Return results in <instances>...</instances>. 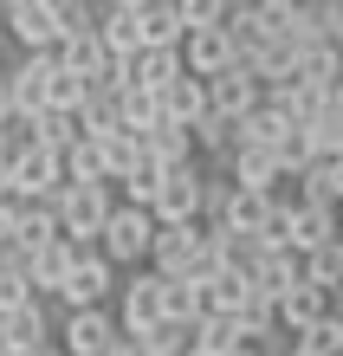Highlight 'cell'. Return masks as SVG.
<instances>
[{
    "mask_svg": "<svg viewBox=\"0 0 343 356\" xmlns=\"http://www.w3.org/2000/svg\"><path fill=\"white\" fill-rule=\"evenodd\" d=\"M117 330L123 337H149L156 324H168V279H156V272H123V285H117Z\"/></svg>",
    "mask_w": 343,
    "mask_h": 356,
    "instance_id": "1",
    "label": "cell"
},
{
    "mask_svg": "<svg viewBox=\"0 0 343 356\" xmlns=\"http://www.w3.org/2000/svg\"><path fill=\"white\" fill-rule=\"evenodd\" d=\"M117 285H123V272L104 259L97 246H84L78 266L65 272V291H58L52 305H58V311H111V305H117Z\"/></svg>",
    "mask_w": 343,
    "mask_h": 356,
    "instance_id": "2",
    "label": "cell"
},
{
    "mask_svg": "<svg viewBox=\"0 0 343 356\" xmlns=\"http://www.w3.org/2000/svg\"><path fill=\"white\" fill-rule=\"evenodd\" d=\"M0 33H7V46L19 58L33 52H58V0H7V13H0Z\"/></svg>",
    "mask_w": 343,
    "mask_h": 356,
    "instance_id": "3",
    "label": "cell"
},
{
    "mask_svg": "<svg viewBox=\"0 0 343 356\" xmlns=\"http://www.w3.org/2000/svg\"><path fill=\"white\" fill-rule=\"evenodd\" d=\"M149 246H156V220H149L143 207H117V214L104 220V234H97V253L111 259L117 272H143Z\"/></svg>",
    "mask_w": 343,
    "mask_h": 356,
    "instance_id": "4",
    "label": "cell"
},
{
    "mask_svg": "<svg viewBox=\"0 0 343 356\" xmlns=\"http://www.w3.org/2000/svg\"><path fill=\"white\" fill-rule=\"evenodd\" d=\"M52 214H58V234L72 246H97L104 220L117 214V188H65V195L52 201Z\"/></svg>",
    "mask_w": 343,
    "mask_h": 356,
    "instance_id": "5",
    "label": "cell"
},
{
    "mask_svg": "<svg viewBox=\"0 0 343 356\" xmlns=\"http://www.w3.org/2000/svg\"><path fill=\"white\" fill-rule=\"evenodd\" d=\"M149 220H156V227H195L201 220V162L162 175L156 201H149Z\"/></svg>",
    "mask_w": 343,
    "mask_h": 356,
    "instance_id": "6",
    "label": "cell"
},
{
    "mask_svg": "<svg viewBox=\"0 0 343 356\" xmlns=\"http://www.w3.org/2000/svg\"><path fill=\"white\" fill-rule=\"evenodd\" d=\"M52 78H58V58L52 52H33V58H13V72H7V97H13V117H39V111H52Z\"/></svg>",
    "mask_w": 343,
    "mask_h": 356,
    "instance_id": "7",
    "label": "cell"
},
{
    "mask_svg": "<svg viewBox=\"0 0 343 356\" xmlns=\"http://www.w3.org/2000/svg\"><path fill=\"white\" fill-rule=\"evenodd\" d=\"M117 337H123L117 311H58V350L65 356H111Z\"/></svg>",
    "mask_w": 343,
    "mask_h": 356,
    "instance_id": "8",
    "label": "cell"
},
{
    "mask_svg": "<svg viewBox=\"0 0 343 356\" xmlns=\"http://www.w3.org/2000/svg\"><path fill=\"white\" fill-rule=\"evenodd\" d=\"M65 195V162H58L52 149H19L13 156V201H58Z\"/></svg>",
    "mask_w": 343,
    "mask_h": 356,
    "instance_id": "9",
    "label": "cell"
},
{
    "mask_svg": "<svg viewBox=\"0 0 343 356\" xmlns=\"http://www.w3.org/2000/svg\"><path fill=\"white\" fill-rule=\"evenodd\" d=\"M343 240V207H311V201H292L285 214V246L298 259L317 253V246H337Z\"/></svg>",
    "mask_w": 343,
    "mask_h": 356,
    "instance_id": "10",
    "label": "cell"
},
{
    "mask_svg": "<svg viewBox=\"0 0 343 356\" xmlns=\"http://www.w3.org/2000/svg\"><path fill=\"white\" fill-rule=\"evenodd\" d=\"M266 104V85L253 78L246 65H233V72H221V78H207V111L214 117H233V123H246L253 111Z\"/></svg>",
    "mask_w": 343,
    "mask_h": 356,
    "instance_id": "11",
    "label": "cell"
},
{
    "mask_svg": "<svg viewBox=\"0 0 343 356\" xmlns=\"http://www.w3.org/2000/svg\"><path fill=\"white\" fill-rule=\"evenodd\" d=\"M0 337H7V356H33V350L58 343V305L33 298L26 311H13V318L0 324Z\"/></svg>",
    "mask_w": 343,
    "mask_h": 356,
    "instance_id": "12",
    "label": "cell"
},
{
    "mask_svg": "<svg viewBox=\"0 0 343 356\" xmlns=\"http://www.w3.org/2000/svg\"><path fill=\"white\" fill-rule=\"evenodd\" d=\"M195 253H201V227H156V246H149V272L156 279H188L195 272Z\"/></svg>",
    "mask_w": 343,
    "mask_h": 356,
    "instance_id": "13",
    "label": "cell"
},
{
    "mask_svg": "<svg viewBox=\"0 0 343 356\" xmlns=\"http://www.w3.org/2000/svg\"><path fill=\"white\" fill-rule=\"evenodd\" d=\"M233 65H240V52H233L227 26H221V33H188V39H182V72L201 78V85H207V78H221V72H233Z\"/></svg>",
    "mask_w": 343,
    "mask_h": 356,
    "instance_id": "14",
    "label": "cell"
},
{
    "mask_svg": "<svg viewBox=\"0 0 343 356\" xmlns=\"http://www.w3.org/2000/svg\"><path fill=\"white\" fill-rule=\"evenodd\" d=\"M78 253L84 246H72V240H52V246H39V253L26 259V285H33V298H58V291H65V272L78 266Z\"/></svg>",
    "mask_w": 343,
    "mask_h": 356,
    "instance_id": "15",
    "label": "cell"
},
{
    "mask_svg": "<svg viewBox=\"0 0 343 356\" xmlns=\"http://www.w3.org/2000/svg\"><path fill=\"white\" fill-rule=\"evenodd\" d=\"M136 33H143V52H182V7L175 0H136Z\"/></svg>",
    "mask_w": 343,
    "mask_h": 356,
    "instance_id": "16",
    "label": "cell"
},
{
    "mask_svg": "<svg viewBox=\"0 0 343 356\" xmlns=\"http://www.w3.org/2000/svg\"><path fill=\"white\" fill-rule=\"evenodd\" d=\"M156 111H162V123H182V130H195V123L207 117V85L201 78H168V85L156 91Z\"/></svg>",
    "mask_w": 343,
    "mask_h": 356,
    "instance_id": "17",
    "label": "cell"
},
{
    "mask_svg": "<svg viewBox=\"0 0 343 356\" xmlns=\"http://www.w3.org/2000/svg\"><path fill=\"white\" fill-rule=\"evenodd\" d=\"M97 39L111 58H130L143 52V33H136V0H104L97 7Z\"/></svg>",
    "mask_w": 343,
    "mask_h": 356,
    "instance_id": "18",
    "label": "cell"
},
{
    "mask_svg": "<svg viewBox=\"0 0 343 356\" xmlns=\"http://www.w3.org/2000/svg\"><path fill=\"white\" fill-rule=\"evenodd\" d=\"M143 162H156V169H188V162H201L195 156V130H182V123H156V130L143 136Z\"/></svg>",
    "mask_w": 343,
    "mask_h": 356,
    "instance_id": "19",
    "label": "cell"
},
{
    "mask_svg": "<svg viewBox=\"0 0 343 356\" xmlns=\"http://www.w3.org/2000/svg\"><path fill=\"white\" fill-rule=\"evenodd\" d=\"M58 72H72V78H84V85H97L104 72H111V52H104V39L97 33H72V39H58Z\"/></svg>",
    "mask_w": 343,
    "mask_h": 356,
    "instance_id": "20",
    "label": "cell"
},
{
    "mask_svg": "<svg viewBox=\"0 0 343 356\" xmlns=\"http://www.w3.org/2000/svg\"><path fill=\"white\" fill-rule=\"evenodd\" d=\"M52 240H65V234H58V214H52V201H19V207H13V246L33 259L39 246H52Z\"/></svg>",
    "mask_w": 343,
    "mask_h": 356,
    "instance_id": "21",
    "label": "cell"
},
{
    "mask_svg": "<svg viewBox=\"0 0 343 356\" xmlns=\"http://www.w3.org/2000/svg\"><path fill=\"white\" fill-rule=\"evenodd\" d=\"M227 39H233V52H240V65H246L260 46H272L266 7H260V0H227Z\"/></svg>",
    "mask_w": 343,
    "mask_h": 356,
    "instance_id": "22",
    "label": "cell"
},
{
    "mask_svg": "<svg viewBox=\"0 0 343 356\" xmlns=\"http://www.w3.org/2000/svg\"><path fill=\"white\" fill-rule=\"evenodd\" d=\"M298 285H305V259H298L292 253V246H278V253H266V266L260 272H253V291H260V298H285V291H298Z\"/></svg>",
    "mask_w": 343,
    "mask_h": 356,
    "instance_id": "23",
    "label": "cell"
},
{
    "mask_svg": "<svg viewBox=\"0 0 343 356\" xmlns=\"http://www.w3.org/2000/svg\"><path fill=\"white\" fill-rule=\"evenodd\" d=\"M91 149H97V162H104V181H123V175H130L136 169V162H143V143L130 136V130H104V136H91Z\"/></svg>",
    "mask_w": 343,
    "mask_h": 356,
    "instance_id": "24",
    "label": "cell"
},
{
    "mask_svg": "<svg viewBox=\"0 0 343 356\" xmlns=\"http://www.w3.org/2000/svg\"><path fill=\"white\" fill-rule=\"evenodd\" d=\"M33 143H39V149H52V156H65L72 143H84V117L78 111H39L33 117Z\"/></svg>",
    "mask_w": 343,
    "mask_h": 356,
    "instance_id": "25",
    "label": "cell"
},
{
    "mask_svg": "<svg viewBox=\"0 0 343 356\" xmlns=\"http://www.w3.org/2000/svg\"><path fill=\"white\" fill-rule=\"evenodd\" d=\"M130 343H136V356H195V324L168 318V324L149 330V337H130Z\"/></svg>",
    "mask_w": 343,
    "mask_h": 356,
    "instance_id": "26",
    "label": "cell"
},
{
    "mask_svg": "<svg viewBox=\"0 0 343 356\" xmlns=\"http://www.w3.org/2000/svg\"><path fill=\"white\" fill-rule=\"evenodd\" d=\"M117 123L130 130L136 143L162 123V111H156V91H117Z\"/></svg>",
    "mask_w": 343,
    "mask_h": 356,
    "instance_id": "27",
    "label": "cell"
},
{
    "mask_svg": "<svg viewBox=\"0 0 343 356\" xmlns=\"http://www.w3.org/2000/svg\"><path fill=\"white\" fill-rule=\"evenodd\" d=\"M58 162H65V188H111V181H104L97 149H91V136H84V143H72V149L58 156Z\"/></svg>",
    "mask_w": 343,
    "mask_h": 356,
    "instance_id": "28",
    "label": "cell"
},
{
    "mask_svg": "<svg viewBox=\"0 0 343 356\" xmlns=\"http://www.w3.org/2000/svg\"><path fill=\"white\" fill-rule=\"evenodd\" d=\"M246 337H240V318H207L195 324V356H233Z\"/></svg>",
    "mask_w": 343,
    "mask_h": 356,
    "instance_id": "29",
    "label": "cell"
},
{
    "mask_svg": "<svg viewBox=\"0 0 343 356\" xmlns=\"http://www.w3.org/2000/svg\"><path fill=\"white\" fill-rule=\"evenodd\" d=\"M156 188H162V169H156V162H136V169L117 181V207H143V214H149Z\"/></svg>",
    "mask_w": 343,
    "mask_h": 356,
    "instance_id": "30",
    "label": "cell"
},
{
    "mask_svg": "<svg viewBox=\"0 0 343 356\" xmlns=\"http://www.w3.org/2000/svg\"><path fill=\"white\" fill-rule=\"evenodd\" d=\"M182 7V33H221L227 26V0H175Z\"/></svg>",
    "mask_w": 343,
    "mask_h": 356,
    "instance_id": "31",
    "label": "cell"
},
{
    "mask_svg": "<svg viewBox=\"0 0 343 356\" xmlns=\"http://www.w3.org/2000/svg\"><path fill=\"white\" fill-rule=\"evenodd\" d=\"M33 305V285H26V266L19 272H0V324L13 318V311H26Z\"/></svg>",
    "mask_w": 343,
    "mask_h": 356,
    "instance_id": "32",
    "label": "cell"
},
{
    "mask_svg": "<svg viewBox=\"0 0 343 356\" xmlns=\"http://www.w3.org/2000/svg\"><path fill=\"white\" fill-rule=\"evenodd\" d=\"M58 33H97V7L91 0H58Z\"/></svg>",
    "mask_w": 343,
    "mask_h": 356,
    "instance_id": "33",
    "label": "cell"
},
{
    "mask_svg": "<svg viewBox=\"0 0 343 356\" xmlns=\"http://www.w3.org/2000/svg\"><path fill=\"white\" fill-rule=\"evenodd\" d=\"M298 343H311L317 356H337V350H343V311H330V318H324V324H317V330H311V337H298Z\"/></svg>",
    "mask_w": 343,
    "mask_h": 356,
    "instance_id": "34",
    "label": "cell"
},
{
    "mask_svg": "<svg viewBox=\"0 0 343 356\" xmlns=\"http://www.w3.org/2000/svg\"><path fill=\"white\" fill-rule=\"evenodd\" d=\"M84 91H91V85H84V78L58 72V78H52V111H84Z\"/></svg>",
    "mask_w": 343,
    "mask_h": 356,
    "instance_id": "35",
    "label": "cell"
},
{
    "mask_svg": "<svg viewBox=\"0 0 343 356\" xmlns=\"http://www.w3.org/2000/svg\"><path fill=\"white\" fill-rule=\"evenodd\" d=\"M330 46L343 52V0H330Z\"/></svg>",
    "mask_w": 343,
    "mask_h": 356,
    "instance_id": "36",
    "label": "cell"
},
{
    "mask_svg": "<svg viewBox=\"0 0 343 356\" xmlns=\"http://www.w3.org/2000/svg\"><path fill=\"white\" fill-rule=\"evenodd\" d=\"M13 117V97H7V78H0V123Z\"/></svg>",
    "mask_w": 343,
    "mask_h": 356,
    "instance_id": "37",
    "label": "cell"
},
{
    "mask_svg": "<svg viewBox=\"0 0 343 356\" xmlns=\"http://www.w3.org/2000/svg\"><path fill=\"white\" fill-rule=\"evenodd\" d=\"M111 356H136V343H130V337H117V343H111Z\"/></svg>",
    "mask_w": 343,
    "mask_h": 356,
    "instance_id": "38",
    "label": "cell"
},
{
    "mask_svg": "<svg viewBox=\"0 0 343 356\" xmlns=\"http://www.w3.org/2000/svg\"><path fill=\"white\" fill-rule=\"evenodd\" d=\"M33 356H65V350H58V343H46V350H33Z\"/></svg>",
    "mask_w": 343,
    "mask_h": 356,
    "instance_id": "39",
    "label": "cell"
},
{
    "mask_svg": "<svg viewBox=\"0 0 343 356\" xmlns=\"http://www.w3.org/2000/svg\"><path fill=\"white\" fill-rule=\"evenodd\" d=\"M0 13H7V0H0Z\"/></svg>",
    "mask_w": 343,
    "mask_h": 356,
    "instance_id": "40",
    "label": "cell"
},
{
    "mask_svg": "<svg viewBox=\"0 0 343 356\" xmlns=\"http://www.w3.org/2000/svg\"><path fill=\"white\" fill-rule=\"evenodd\" d=\"M337 356H343V350H337Z\"/></svg>",
    "mask_w": 343,
    "mask_h": 356,
    "instance_id": "41",
    "label": "cell"
}]
</instances>
